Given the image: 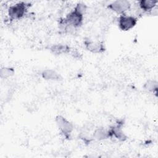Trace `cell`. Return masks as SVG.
Returning a JSON list of instances; mask_svg holds the SVG:
<instances>
[{
	"label": "cell",
	"mask_w": 158,
	"mask_h": 158,
	"mask_svg": "<svg viewBox=\"0 0 158 158\" xmlns=\"http://www.w3.org/2000/svg\"><path fill=\"white\" fill-rule=\"evenodd\" d=\"M14 69L12 67H4L0 69V77L1 78H7L14 74Z\"/></svg>",
	"instance_id": "cell-13"
},
{
	"label": "cell",
	"mask_w": 158,
	"mask_h": 158,
	"mask_svg": "<svg viewBox=\"0 0 158 158\" xmlns=\"http://www.w3.org/2000/svg\"><path fill=\"white\" fill-rule=\"evenodd\" d=\"M143 88L145 91L152 93L157 95V89H158V83L156 80H148L143 85Z\"/></svg>",
	"instance_id": "cell-12"
},
{
	"label": "cell",
	"mask_w": 158,
	"mask_h": 158,
	"mask_svg": "<svg viewBox=\"0 0 158 158\" xmlns=\"http://www.w3.org/2000/svg\"><path fill=\"white\" fill-rule=\"evenodd\" d=\"M110 138L109 130L103 127H99L94 130L93 134V138L98 141H102Z\"/></svg>",
	"instance_id": "cell-11"
},
{
	"label": "cell",
	"mask_w": 158,
	"mask_h": 158,
	"mask_svg": "<svg viewBox=\"0 0 158 158\" xmlns=\"http://www.w3.org/2000/svg\"><path fill=\"white\" fill-rule=\"evenodd\" d=\"M50 51L54 55H61L69 53L71 51L70 47L67 44H55L49 48Z\"/></svg>",
	"instance_id": "cell-8"
},
{
	"label": "cell",
	"mask_w": 158,
	"mask_h": 158,
	"mask_svg": "<svg viewBox=\"0 0 158 158\" xmlns=\"http://www.w3.org/2000/svg\"><path fill=\"white\" fill-rule=\"evenodd\" d=\"M107 7L117 14L123 15L130 9L131 4L128 1L117 0L110 3L107 6Z\"/></svg>",
	"instance_id": "cell-5"
},
{
	"label": "cell",
	"mask_w": 158,
	"mask_h": 158,
	"mask_svg": "<svg viewBox=\"0 0 158 158\" xmlns=\"http://www.w3.org/2000/svg\"><path fill=\"white\" fill-rule=\"evenodd\" d=\"M84 44L85 48L93 53H101L105 51L104 43L102 41H93L91 40H85Z\"/></svg>",
	"instance_id": "cell-7"
},
{
	"label": "cell",
	"mask_w": 158,
	"mask_h": 158,
	"mask_svg": "<svg viewBox=\"0 0 158 158\" xmlns=\"http://www.w3.org/2000/svg\"><path fill=\"white\" fill-rule=\"evenodd\" d=\"M138 22V19L134 16L125 14L121 15L118 20V25L122 31H128L135 27Z\"/></svg>",
	"instance_id": "cell-4"
},
{
	"label": "cell",
	"mask_w": 158,
	"mask_h": 158,
	"mask_svg": "<svg viewBox=\"0 0 158 158\" xmlns=\"http://www.w3.org/2000/svg\"><path fill=\"white\" fill-rule=\"evenodd\" d=\"M30 6V3L20 1L10 6L8 9V15L9 20H19L23 17Z\"/></svg>",
	"instance_id": "cell-1"
},
{
	"label": "cell",
	"mask_w": 158,
	"mask_h": 158,
	"mask_svg": "<svg viewBox=\"0 0 158 158\" xmlns=\"http://www.w3.org/2000/svg\"><path fill=\"white\" fill-rule=\"evenodd\" d=\"M123 122L122 121H118L114 125L110 127L109 130L110 138L114 136L120 141H125L127 139V135L124 133L122 130Z\"/></svg>",
	"instance_id": "cell-6"
},
{
	"label": "cell",
	"mask_w": 158,
	"mask_h": 158,
	"mask_svg": "<svg viewBox=\"0 0 158 158\" xmlns=\"http://www.w3.org/2000/svg\"><path fill=\"white\" fill-rule=\"evenodd\" d=\"M73 9L84 15V14H85V12L86 11L87 6L85 4H84L83 2H78L76 4V6Z\"/></svg>",
	"instance_id": "cell-14"
},
{
	"label": "cell",
	"mask_w": 158,
	"mask_h": 158,
	"mask_svg": "<svg viewBox=\"0 0 158 158\" xmlns=\"http://www.w3.org/2000/svg\"><path fill=\"white\" fill-rule=\"evenodd\" d=\"M83 21V15L73 10L69 12L64 18L60 20L59 22L73 28H77L81 26Z\"/></svg>",
	"instance_id": "cell-2"
},
{
	"label": "cell",
	"mask_w": 158,
	"mask_h": 158,
	"mask_svg": "<svg viewBox=\"0 0 158 158\" xmlns=\"http://www.w3.org/2000/svg\"><path fill=\"white\" fill-rule=\"evenodd\" d=\"M158 1L156 0H141L138 2L139 8L144 12H151L157 6Z\"/></svg>",
	"instance_id": "cell-10"
},
{
	"label": "cell",
	"mask_w": 158,
	"mask_h": 158,
	"mask_svg": "<svg viewBox=\"0 0 158 158\" xmlns=\"http://www.w3.org/2000/svg\"><path fill=\"white\" fill-rule=\"evenodd\" d=\"M55 121L58 128L60 130L63 136L65 138L69 139L71 133L73 130V124L68 120H67L64 117L60 115L56 116Z\"/></svg>",
	"instance_id": "cell-3"
},
{
	"label": "cell",
	"mask_w": 158,
	"mask_h": 158,
	"mask_svg": "<svg viewBox=\"0 0 158 158\" xmlns=\"http://www.w3.org/2000/svg\"><path fill=\"white\" fill-rule=\"evenodd\" d=\"M43 78L46 80L59 81L62 80L61 75L56 70L52 69H45L41 73Z\"/></svg>",
	"instance_id": "cell-9"
}]
</instances>
